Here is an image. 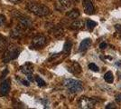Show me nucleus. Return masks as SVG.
<instances>
[{"label":"nucleus","mask_w":121,"mask_h":109,"mask_svg":"<svg viewBox=\"0 0 121 109\" xmlns=\"http://www.w3.org/2000/svg\"><path fill=\"white\" fill-rule=\"evenodd\" d=\"M116 100H117V102H121V95L120 94H118V95H116Z\"/></svg>","instance_id":"393cba45"},{"label":"nucleus","mask_w":121,"mask_h":109,"mask_svg":"<svg viewBox=\"0 0 121 109\" xmlns=\"http://www.w3.org/2000/svg\"><path fill=\"white\" fill-rule=\"evenodd\" d=\"M86 26H87V27H88L90 30H93V29L95 28V26H97V23L92 20H88L87 23H86Z\"/></svg>","instance_id":"a211bd4d"},{"label":"nucleus","mask_w":121,"mask_h":109,"mask_svg":"<svg viewBox=\"0 0 121 109\" xmlns=\"http://www.w3.org/2000/svg\"><path fill=\"white\" fill-rule=\"evenodd\" d=\"M80 15H81V13H80V11L78 10V9H72V10L70 11L67 14V16L70 19H76V18H78L80 16Z\"/></svg>","instance_id":"4468645a"},{"label":"nucleus","mask_w":121,"mask_h":109,"mask_svg":"<svg viewBox=\"0 0 121 109\" xmlns=\"http://www.w3.org/2000/svg\"><path fill=\"white\" fill-rule=\"evenodd\" d=\"M59 2L64 8H70L71 5V0H59Z\"/></svg>","instance_id":"f3484780"},{"label":"nucleus","mask_w":121,"mask_h":109,"mask_svg":"<svg viewBox=\"0 0 121 109\" xmlns=\"http://www.w3.org/2000/svg\"><path fill=\"white\" fill-rule=\"evenodd\" d=\"M95 100L91 98H89V97H85V96H82L81 97V99L79 100L78 102V104H79V107L81 108H91L94 106L95 104Z\"/></svg>","instance_id":"39448f33"},{"label":"nucleus","mask_w":121,"mask_h":109,"mask_svg":"<svg viewBox=\"0 0 121 109\" xmlns=\"http://www.w3.org/2000/svg\"><path fill=\"white\" fill-rule=\"evenodd\" d=\"M5 23V16L0 15V26H2Z\"/></svg>","instance_id":"4be33fe9"},{"label":"nucleus","mask_w":121,"mask_h":109,"mask_svg":"<svg viewBox=\"0 0 121 109\" xmlns=\"http://www.w3.org/2000/svg\"><path fill=\"white\" fill-rule=\"evenodd\" d=\"M7 47V40L5 37H0V52L6 49Z\"/></svg>","instance_id":"dca6fc26"},{"label":"nucleus","mask_w":121,"mask_h":109,"mask_svg":"<svg viewBox=\"0 0 121 109\" xmlns=\"http://www.w3.org/2000/svg\"><path fill=\"white\" fill-rule=\"evenodd\" d=\"M91 46V40L90 38H85V39H83V40L81 41V45H80V47H79V50H80L81 52H84V51H86Z\"/></svg>","instance_id":"9b49d317"},{"label":"nucleus","mask_w":121,"mask_h":109,"mask_svg":"<svg viewBox=\"0 0 121 109\" xmlns=\"http://www.w3.org/2000/svg\"><path fill=\"white\" fill-rule=\"evenodd\" d=\"M89 68L91 69V71H93V72H99V67L97 66V65H95L94 63H91L90 65H89Z\"/></svg>","instance_id":"412c9836"},{"label":"nucleus","mask_w":121,"mask_h":109,"mask_svg":"<svg viewBox=\"0 0 121 109\" xmlns=\"http://www.w3.org/2000/svg\"><path fill=\"white\" fill-rule=\"evenodd\" d=\"M20 70L21 72L25 74V75H30L34 71V65L30 62L25 63L20 67Z\"/></svg>","instance_id":"6e6552de"},{"label":"nucleus","mask_w":121,"mask_h":109,"mask_svg":"<svg viewBox=\"0 0 121 109\" xmlns=\"http://www.w3.org/2000/svg\"><path fill=\"white\" fill-rule=\"evenodd\" d=\"M20 52L21 49L19 48V47H17L15 45H11L8 47H6V49H5L4 56H3V61L5 63L10 62L12 60L17 58Z\"/></svg>","instance_id":"f03ea898"},{"label":"nucleus","mask_w":121,"mask_h":109,"mask_svg":"<svg viewBox=\"0 0 121 109\" xmlns=\"http://www.w3.org/2000/svg\"><path fill=\"white\" fill-rule=\"evenodd\" d=\"M68 71L72 74H80L81 72V67L77 62H72L68 66Z\"/></svg>","instance_id":"9d476101"},{"label":"nucleus","mask_w":121,"mask_h":109,"mask_svg":"<svg viewBox=\"0 0 121 109\" xmlns=\"http://www.w3.org/2000/svg\"><path fill=\"white\" fill-rule=\"evenodd\" d=\"M71 43L70 41L66 42L65 44H64V48H63V52L65 53H69L71 51Z\"/></svg>","instance_id":"6ab92c4d"},{"label":"nucleus","mask_w":121,"mask_h":109,"mask_svg":"<svg viewBox=\"0 0 121 109\" xmlns=\"http://www.w3.org/2000/svg\"><path fill=\"white\" fill-rule=\"evenodd\" d=\"M8 2H11V3H14V4H16L18 2H20V0H7Z\"/></svg>","instance_id":"cd10ccee"},{"label":"nucleus","mask_w":121,"mask_h":109,"mask_svg":"<svg viewBox=\"0 0 121 109\" xmlns=\"http://www.w3.org/2000/svg\"><path fill=\"white\" fill-rule=\"evenodd\" d=\"M107 47H108V45H107L105 42H102V43H100V45H99V48L100 49H105Z\"/></svg>","instance_id":"b1692460"},{"label":"nucleus","mask_w":121,"mask_h":109,"mask_svg":"<svg viewBox=\"0 0 121 109\" xmlns=\"http://www.w3.org/2000/svg\"><path fill=\"white\" fill-rule=\"evenodd\" d=\"M82 3H83V7H84V11L86 14H88V15L94 14L95 8H94V5L92 4L91 0H83Z\"/></svg>","instance_id":"0eeeda50"},{"label":"nucleus","mask_w":121,"mask_h":109,"mask_svg":"<svg viewBox=\"0 0 121 109\" xmlns=\"http://www.w3.org/2000/svg\"><path fill=\"white\" fill-rule=\"evenodd\" d=\"M74 2H79V0H73Z\"/></svg>","instance_id":"c85d7f7f"},{"label":"nucleus","mask_w":121,"mask_h":109,"mask_svg":"<svg viewBox=\"0 0 121 109\" xmlns=\"http://www.w3.org/2000/svg\"><path fill=\"white\" fill-rule=\"evenodd\" d=\"M35 81H36V83H37V85H39V86H41V87H43V86H45L46 85V84L45 82L42 79L41 77H39V76H36L35 77Z\"/></svg>","instance_id":"aec40b11"},{"label":"nucleus","mask_w":121,"mask_h":109,"mask_svg":"<svg viewBox=\"0 0 121 109\" xmlns=\"http://www.w3.org/2000/svg\"><path fill=\"white\" fill-rule=\"evenodd\" d=\"M104 79H105V81H106L107 83H108V84L113 83V81H114V76H113L112 72H110V71L107 72L106 74L104 75Z\"/></svg>","instance_id":"2eb2a0df"},{"label":"nucleus","mask_w":121,"mask_h":109,"mask_svg":"<svg viewBox=\"0 0 121 109\" xmlns=\"http://www.w3.org/2000/svg\"><path fill=\"white\" fill-rule=\"evenodd\" d=\"M27 9L31 13L35 14L37 16H46L50 14V9L48 6L41 4H35V3H28L27 4Z\"/></svg>","instance_id":"f257e3e1"},{"label":"nucleus","mask_w":121,"mask_h":109,"mask_svg":"<svg viewBox=\"0 0 121 109\" xmlns=\"http://www.w3.org/2000/svg\"><path fill=\"white\" fill-rule=\"evenodd\" d=\"M84 26V22L81 20H75L74 22H72L71 25V29H74V30H78V29H81Z\"/></svg>","instance_id":"f8f14e48"},{"label":"nucleus","mask_w":121,"mask_h":109,"mask_svg":"<svg viewBox=\"0 0 121 109\" xmlns=\"http://www.w3.org/2000/svg\"><path fill=\"white\" fill-rule=\"evenodd\" d=\"M27 78H28V80H30V81H34V76H33V75L30 74V75H27Z\"/></svg>","instance_id":"a878e982"},{"label":"nucleus","mask_w":121,"mask_h":109,"mask_svg":"<svg viewBox=\"0 0 121 109\" xmlns=\"http://www.w3.org/2000/svg\"><path fill=\"white\" fill-rule=\"evenodd\" d=\"M18 20H19V24L22 27L24 28H29L33 26V23L32 21L28 18V17H25V16H19L18 17Z\"/></svg>","instance_id":"1a4fd4ad"},{"label":"nucleus","mask_w":121,"mask_h":109,"mask_svg":"<svg viewBox=\"0 0 121 109\" xmlns=\"http://www.w3.org/2000/svg\"><path fill=\"white\" fill-rule=\"evenodd\" d=\"M11 87V81L10 79H5V81H3V83L0 85V94L2 95H6L9 93Z\"/></svg>","instance_id":"423d86ee"},{"label":"nucleus","mask_w":121,"mask_h":109,"mask_svg":"<svg viewBox=\"0 0 121 109\" xmlns=\"http://www.w3.org/2000/svg\"><path fill=\"white\" fill-rule=\"evenodd\" d=\"M116 104H113V103H110V104H108V105H106V108L107 109H110V108H116Z\"/></svg>","instance_id":"5701e85b"},{"label":"nucleus","mask_w":121,"mask_h":109,"mask_svg":"<svg viewBox=\"0 0 121 109\" xmlns=\"http://www.w3.org/2000/svg\"><path fill=\"white\" fill-rule=\"evenodd\" d=\"M64 85L71 91V93L81 92L83 88V85H82V83L81 81L76 80V79H71V78L64 80Z\"/></svg>","instance_id":"7ed1b4c3"},{"label":"nucleus","mask_w":121,"mask_h":109,"mask_svg":"<svg viewBox=\"0 0 121 109\" xmlns=\"http://www.w3.org/2000/svg\"><path fill=\"white\" fill-rule=\"evenodd\" d=\"M21 82H22V84H23L24 85H26V86H28V85H29V83H28L27 81H25V80H22Z\"/></svg>","instance_id":"bb28decb"},{"label":"nucleus","mask_w":121,"mask_h":109,"mask_svg":"<svg viewBox=\"0 0 121 109\" xmlns=\"http://www.w3.org/2000/svg\"><path fill=\"white\" fill-rule=\"evenodd\" d=\"M48 43V38L44 36H37L34 37L33 41H32V45H31V48H43Z\"/></svg>","instance_id":"20e7f679"},{"label":"nucleus","mask_w":121,"mask_h":109,"mask_svg":"<svg viewBox=\"0 0 121 109\" xmlns=\"http://www.w3.org/2000/svg\"><path fill=\"white\" fill-rule=\"evenodd\" d=\"M11 36L14 37V38H17V37H20L22 36V30L19 26H15V28L12 29L11 31Z\"/></svg>","instance_id":"ddd939ff"}]
</instances>
